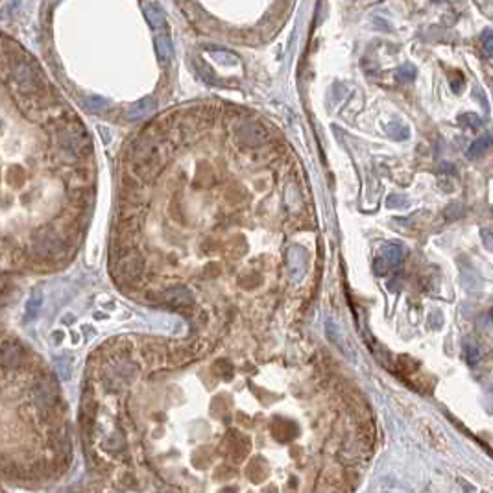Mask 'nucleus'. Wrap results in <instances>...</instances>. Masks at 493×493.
Masks as SVG:
<instances>
[{"label": "nucleus", "instance_id": "nucleus-13", "mask_svg": "<svg viewBox=\"0 0 493 493\" xmlns=\"http://www.w3.org/2000/svg\"><path fill=\"white\" fill-rule=\"evenodd\" d=\"M492 314H493V311H492Z\"/></svg>", "mask_w": 493, "mask_h": 493}, {"label": "nucleus", "instance_id": "nucleus-2", "mask_svg": "<svg viewBox=\"0 0 493 493\" xmlns=\"http://www.w3.org/2000/svg\"><path fill=\"white\" fill-rule=\"evenodd\" d=\"M89 131L24 46L0 32V312L69 268L96 198Z\"/></svg>", "mask_w": 493, "mask_h": 493}, {"label": "nucleus", "instance_id": "nucleus-1", "mask_svg": "<svg viewBox=\"0 0 493 493\" xmlns=\"http://www.w3.org/2000/svg\"><path fill=\"white\" fill-rule=\"evenodd\" d=\"M247 375L227 329L105 338L80 386L78 493H294L277 453L298 425L247 409Z\"/></svg>", "mask_w": 493, "mask_h": 493}, {"label": "nucleus", "instance_id": "nucleus-9", "mask_svg": "<svg viewBox=\"0 0 493 493\" xmlns=\"http://www.w3.org/2000/svg\"><path fill=\"white\" fill-rule=\"evenodd\" d=\"M484 50L488 56H493V33H484Z\"/></svg>", "mask_w": 493, "mask_h": 493}, {"label": "nucleus", "instance_id": "nucleus-7", "mask_svg": "<svg viewBox=\"0 0 493 493\" xmlns=\"http://www.w3.org/2000/svg\"><path fill=\"white\" fill-rule=\"evenodd\" d=\"M464 353H466V358H467V362H469V364H477L480 360V349H479V345L471 344V342L464 345Z\"/></svg>", "mask_w": 493, "mask_h": 493}, {"label": "nucleus", "instance_id": "nucleus-6", "mask_svg": "<svg viewBox=\"0 0 493 493\" xmlns=\"http://www.w3.org/2000/svg\"><path fill=\"white\" fill-rule=\"evenodd\" d=\"M414 78H415V67L410 65V63H407V65L401 67V69L397 71V80H399V82L409 83V82H412Z\"/></svg>", "mask_w": 493, "mask_h": 493}, {"label": "nucleus", "instance_id": "nucleus-3", "mask_svg": "<svg viewBox=\"0 0 493 493\" xmlns=\"http://www.w3.org/2000/svg\"><path fill=\"white\" fill-rule=\"evenodd\" d=\"M76 419L59 377L0 318V482L45 490L71 473Z\"/></svg>", "mask_w": 493, "mask_h": 493}, {"label": "nucleus", "instance_id": "nucleus-10", "mask_svg": "<svg viewBox=\"0 0 493 493\" xmlns=\"http://www.w3.org/2000/svg\"><path fill=\"white\" fill-rule=\"evenodd\" d=\"M482 239H484V244H486V247H490V249H493V235L490 233V231H482Z\"/></svg>", "mask_w": 493, "mask_h": 493}, {"label": "nucleus", "instance_id": "nucleus-4", "mask_svg": "<svg viewBox=\"0 0 493 493\" xmlns=\"http://www.w3.org/2000/svg\"><path fill=\"white\" fill-rule=\"evenodd\" d=\"M381 259L386 264V268L392 266H399L403 260V249L397 244H386L383 247V253H381Z\"/></svg>", "mask_w": 493, "mask_h": 493}, {"label": "nucleus", "instance_id": "nucleus-8", "mask_svg": "<svg viewBox=\"0 0 493 493\" xmlns=\"http://www.w3.org/2000/svg\"><path fill=\"white\" fill-rule=\"evenodd\" d=\"M460 124L462 126H469V128H479L480 120L477 115H462L460 117Z\"/></svg>", "mask_w": 493, "mask_h": 493}, {"label": "nucleus", "instance_id": "nucleus-12", "mask_svg": "<svg viewBox=\"0 0 493 493\" xmlns=\"http://www.w3.org/2000/svg\"><path fill=\"white\" fill-rule=\"evenodd\" d=\"M0 493H11V492H9V488H7L6 484L0 482Z\"/></svg>", "mask_w": 493, "mask_h": 493}, {"label": "nucleus", "instance_id": "nucleus-11", "mask_svg": "<svg viewBox=\"0 0 493 493\" xmlns=\"http://www.w3.org/2000/svg\"><path fill=\"white\" fill-rule=\"evenodd\" d=\"M397 203H405V200H403V198H399V196H390V198H388V205H390V207H394V205H397Z\"/></svg>", "mask_w": 493, "mask_h": 493}, {"label": "nucleus", "instance_id": "nucleus-5", "mask_svg": "<svg viewBox=\"0 0 493 493\" xmlns=\"http://www.w3.org/2000/svg\"><path fill=\"white\" fill-rule=\"evenodd\" d=\"M490 146H492V137L490 135L479 137V139L471 144V148L467 150V157H469V159H479L482 154H486Z\"/></svg>", "mask_w": 493, "mask_h": 493}]
</instances>
